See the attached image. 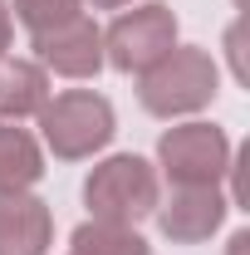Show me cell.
<instances>
[{
    "label": "cell",
    "mask_w": 250,
    "mask_h": 255,
    "mask_svg": "<svg viewBox=\"0 0 250 255\" xmlns=\"http://www.w3.org/2000/svg\"><path fill=\"white\" fill-rule=\"evenodd\" d=\"M10 54V10H5V0H0V59Z\"/></svg>",
    "instance_id": "obj_13"
},
{
    "label": "cell",
    "mask_w": 250,
    "mask_h": 255,
    "mask_svg": "<svg viewBox=\"0 0 250 255\" xmlns=\"http://www.w3.org/2000/svg\"><path fill=\"white\" fill-rule=\"evenodd\" d=\"M34 54L44 74H64V79H94L103 69V30L89 15H74L54 30L34 34Z\"/></svg>",
    "instance_id": "obj_6"
},
{
    "label": "cell",
    "mask_w": 250,
    "mask_h": 255,
    "mask_svg": "<svg viewBox=\"0 0 250 255\" xmlns=\"http://www.w3.org/2000/svg\"><path fill=\"white\" fill-rule=\"evenodd\" d=\"M94 10H123V5H132V0H89Z\"/></svg>",
    "instance_id": "obj_14"
},
{
    "label": "cell",
    "mask_w": 250,
    "mask_h": 255,
    "mask_svg": "<svg viewBox=\"0 0 250 255\" xmlns=\"http://www.w3.org/2000/svg\"><path fill=\"white\" fill-rule=\"evenodd\" d=\"M84 201L94 211V221H118V226H137L142 216L157 211V172L152 162L118 152V157L98 162L84 182Z\"/></svg>",
    "instance_id": "obj_3"
},
{
    "label": "cell",
    "mask_w": 250,
    "mask_h": 255,
    "mask_svg": "<svg viewBox=\"0 0 250 255\" xmlns=\"http://www.w3.org/2000/svg\"><path fill=\"white\" fill-rule=\"evenodd\" d=\"M39 128H44V147L59 162H79V157H94L98 147L113 142L118 118H113V103L103 94H94V89H69V94L44 98Z\"/></svg>",
    "instance_id": "obj_2"
},
{
    "label": "cell",
    "mask_w": 250,
    "mask_h": 255,
    "mask_svg": "<svg viewBox=\"0 0 250 255\" xmlns=\"http://www.w3.org/2000/svg\"><path fill=\"white\" fill-rule=\"evenodd\" d=\"M79 5L84 0H10L15 20L30 34H44V30H54V25H64V20H74V15H84Z\"/></svg>",
    "instance_id": "obj_12"
},
{
    "label": "cell",
    "mask_w": 250,
    "mask_h": 255,
    "mask_svg": "<svg viewBox=\"0 0 250 255\" xmlns=\"http://www.w3.org/2000/svg\"><path fill=\"white\" fill-rule=\"evenodd\" d=\"M54 216L30 191L0 196V255H49Z\"/></svg>",
    "instance_id": "obj_8"
},
{
    "label": "cell",
    "mask_w": 250,
    "mask_h": 255,
    "mask_svg": "<svg viewBox=\"0 0 250 255\" xmlns=\"http://www.w3.org/2000/svg\"><path fill=\"white\" fill-rule=\"evenodd\" d=\"M49 98V74L39 69L34 59H0V118L5 123H20L44 108Z\"/></svg>",
    "instance_id": "obj_9"
},
{
    "label": "cell",
    "mask_w": 250,
    "mask_h": 255,
    "mask_svg": "<svg viewBox=\"0 0 250 255\" xmlns=\"http://www.w3.org/2000/svg\"><path fill=\"white\" fill-rule=\"evenodd\" d=\"M216 84H221L216 59L206 49H196V44H177L152 69H142L137 98L157 118H182V113H201L216 98Z\"/></svg>",
    "instance_id": "obj_1"
},
{
    "label": "cell",
    "mask_w": 250,
    "mask_h": 255,
    "mask_svg": "<svg viewBox=\"0 0 250 255\" xmlns=\"http://www.w3.org/2000/svg\"><path fill=\"white\" fill-rule=\"evenodd\" d=\"M167 49H177V15H172V5H157V0L118 15L103 34V59L123 74L152 69Z\"/></svg>",
    "instance_id": "obj_5"
},
{
    "label": "cell",
    "mask_w": 250,
    "mask_h": 255,
    "mask_svg": "<svg viewBox=\"0 0 250 255\" xmlns=\"http://www.w3.org/2000/svg\"><path fill=\"white\" fill-rule=\"evenodd\" d=\"M44 177V152L25 128L0 123V196L10 191H30Z\"/></svg>",
    "instance_id": "obj_10"
},
{
    "label": "cell",
    "mask_w": 250,
    "mask_h": 255,
    "mask_svg": "<svg viewBox=\"0 0 250 255\" xmlns=\"http://www.w3.org/2000/svg\"><path fill=\"white\" fill-rule=\"evenodd\" d=\"M157 162L177 187H221V177L231 172V137L216 123L167 128L157 142Z\"/></svg>",
    "instance_id": "obj_4"
},
{
    "label": "cell",
    "mask_w": 250,
    "mask_h": 255,
    "mask_svg": "<svg viewBox=\"0 0 250 255\" xmlns=\"http://www.w3.org/2000/svg\"><path fill=\"white\" fill-rule=\"evenodd\" d=\"M74 255H152V246L118 221H84L74 231Z\"/></svg>",
    "instance_id": "obj_11"
},
{
    "label": "cell",
    "mask_w": 250,
    "mask_h": 255,
    "mask_svg": "<svg viewBox=\"0 0 250 255\" xmlns=\"http://www.w3.org/2000/svg\"><path fill=\"white\" fill-rule=\"evenodd\" d=\"M226 196L221 187H177L167 201H157V226L167 241L177 246H196V241H211L216 226L226 221Z\"/></svg>",
    "instance_id": "obj_7"
}]
</instances>
